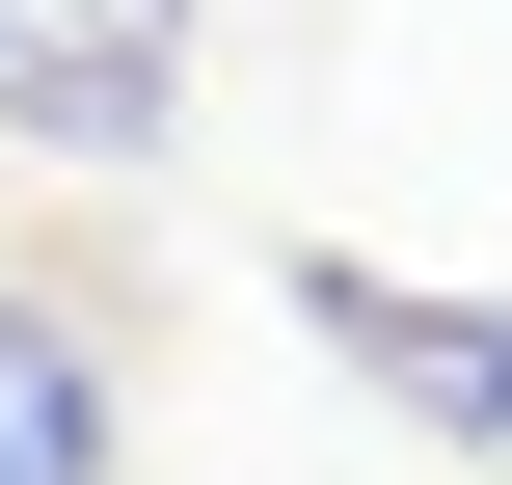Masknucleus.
I'll use <instances>...</instances> for the list:
<instances>
[{"label": "nucleus", "instance_id": "f257e3e1", "mask_svg": "<svg viewBox=\"0 0 512 485\" xmlns=\"http://www.w3.org/2000/svg\"><path fill=\"white\" fill-rule=\"evenodd\" d=\"M189 27H216V0H0V135H27V162H162Z\"/></svg>", "mask_w": 512, "mask_h": 485}, {"label": "nucleus", "instance_id": "f03ea898", "mask_svg": "<svg viewBox=\"0 0 512 485\" xmlns=\"http://www.w3.org/2000/svg\"><path fill=\"white\" fill-rule=\"evenodd\" d=\"M297 324H351V378H378L432 459H512V297L486 270H324V243H297Z\"/></svg>", "mask_w": 512, "mask_h": 485}, {"label": "nucleus", "instance_id": "7ed1b4c3", "mask_svg": "<svg viewBox=\"0 0 512 485\" xmlns=\"http://www.w3.org/2000/svg\"><path fill=\"white\" fill-rule=\"evenodd\" d=\"M0 485H135V405H108V324L0 270Z\"/></svg>", "mask_w": 512, "mask_h": 485}]
</instances>
